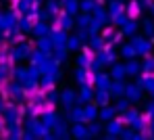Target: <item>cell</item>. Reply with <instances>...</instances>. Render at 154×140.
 <instances>
[{
  "mask_svg": "<svg viewBox=\"0 0 154 140\" xmlns=\"http://www.w3.org/2000/svg\"><path fill=\"white\" fill-rule=\"evenodd\" d=\"M75 98H77V96H75V92H73V90H65V92H63V103L67 105V109L75 103Z\"/></svg>",
  "mask_w": 154,
  "mask_h": 140,
  "instance_id": "obj_1",
  "label": "cell"
},
{
  "mask_svg": "<svg viewBox=\"0 0 154 140\" xmlns=\"http://www.w3.org/2000/svg\"><path fill=\"white\" fill-rule=\"evenodd\" d=\"M81 113H83V121H92V119L96 117V109H94L92 105L83 107V109H81Z\"/></svg>",
  "mask_w": 154,
  "mask_h": 140,
  "instance_id": "obj_2",
  "label": "cell"
},
{
  "mask_svg": "<svg viewBox=\"0 0 154 140\" xmlns=\"http://www.w3.org/2000/svg\"><path fill=\"white\" fill-rule=\"evenodd\" d=\"M77 100H79V103H90V100H92V90H90V88H83V90L79 92Z\"/></svg>",
  "mask_w": 154,
  "mask_h": 140,
  "instance_id": "obj_3",
  "label": "cell"
},
{
  "mask_svg": "<svg viewBox=\"0 0 154 140\" xmlns=\"http://www.w3.org/2000/svg\"><path fill=\"white\" fill-rule=\"evenodd\" d=\"M27 52H29L27 46H25V44H21V46H17V48L13 50V56H15V59H23V56H27Z\"/></svg>",
  "mask_w": 154,
  "mask_h": 140,
  "instance_id": "obj_4",
  "label": "cell"
},
{
  "mask_svg": "<svg viewBox=\"0 0 154 140\" xmlns=\"http://www.w3.org/2000/svg\"><path fill=\"white\" fill-rule=\"evenodd\" d=\"M56 121H58V119H56V115H54V113H46V117H44V128H54V126H56Z\"/></svg>",
  "mask_w": 154,
  "mask_h": 140,
  "instance_id": "obj_5",
  "label": "cell"
},
{
  "mask_svg": "<svg viewBox=\"0 0 154 140\" xmlns=\"http://www.w3.org/2000/svg\"><path fill=\"white\" fill-rule=\"evenodd\" d=\"M73 134L79 136V138H81V136H88V128L81 126V123H77V126H73Z\"/></svg>",
  "mask_w": 154,
  "mask_h": 140,
  "instance_id": "obj_6",
  "label": "cell"
},
{
  "mask_svg": "<svg viewBox=\"0 0 154 140\" xmlns=\"http://www.w3.org/2000/svg\"><path fill=\"white\" fill-rule=\"evenodd\" d=\"M67 50H77V46H79V38H71V40H67Z\"/></svg>",
  "mask_w": 154,
  "mask_h": 140,
  "instance_id": "obj_7",
  "label": "cell"
},
{
  "mask_svg": "<svg viewBox=\"0 0 154 140\" xmlns=\"http://www.w3.org/2000/svg\"><path fill=\"white\" fill-rule=\"evenodd\" d=\"M81 8H83V11H94V2H92V0H83V2H81Z\"/></svg>",
  "mask_w": 154,
  "mask_h": 140,
  "instance_id": "obj_8",
  "label": "cell"
},
{
  "mask_svg": "<svg viewBox=\"0 0 154 140\" xmlns=\"http://www.w3.org/2000/svg\"><path fill=\"white\" fill-rule=\"evenodd\" d=\"M46 25H42V23H40V25H35V27H33V33H38V36H44V33H46Z\"/></svg>",
  "mask_w": 154,
  "mask_h": 140,
  "instance_id": "obj_9",
  "label": "cell"
},
{
  "mask_svg": "<svg viewBox=\"0 0 154 140\" xmlns=\"http://www.w3.org/2000/svg\"><path fill=\"white\" fill-rule=\"evenodd\" d=\"M65 6H67V11H71V13H75V11H77L75 0H67V2H65Z\"/></svg>",
  "mask_w": 154,
  "mask_h": 140,
  "instance_id": "obj_10",
  "label": "cell"
},
{
  "mask_svg": "<svg viewBox=\"0 0 154 140\" xmlns=\"http://www.w3.org/2000/svg\"><path fill=\"white\" fill-rule=\"evenodd\" d=\"M11 92H13V94H15V96H21V94H23V88H21V86H11Z\"/></svg>",
  "mask_w": 154,
  "mask_h": 140,
  "instance_id": "obj_11",
  "label": "cell"
},
{
  "mask_svg": "<svg viewBox=\"0 0 154 140\" xmlns=\"http://www.w3.org/2000/svg\"><path fill=\"white\" fill-rule=\"evenodd\" d=\"M60 23H63V27L67 29V27H71V25H73V21H71V17H63V19H60Z\"/></svg>",
  "mask_w": 154,
  "mask_h": 140,
  "instance_id": "obj_12",
  "label": "cell"
},
{
  "mask_svg": "<svg viewBox=\"0 0 154 140\" xmlns=\"http://www.w3.org/2000/svg\"><path fill=\"white\" fill-rule=\"evenodd\" d=\"M96 82H98V86H100V88H106V82H108V80H106V78H104V75H98V78H96Z\"/></svg>",
  "mask_w": 154,
  "mask_h": 140,
  "instance_id": "obj_13",
  "label": "cell"
},
{
  "mask_svg": "<svg viewBox=\"0 0 154 140\" xmlns=\"http://www.w3.org/2000/svg\"><path fill=\"white\" fill-rule=\"evenodd\" d=\"M88 23H90V17H81V19H79V25H81V27H85Z\"/></svg>",
  "mask_w": 154,
  "mask_h": 140,
  "instance_id": "obj_14",
  "label": "cell"
},
{
  "mask_svg": "<svg viewBox=\"0 0 154 140\" xmlns=\"http://www.w3.org/2000/svg\"><path fill=\"white\" fill-rule=\"evenodd\" d=\"M110 115H112V111H108V109H104V111L100 113V117H102V119H108Z\"/></svg>",
  "mask_w": 154,
  "mask_h": 140,
  "instance_id": "obj_15",
  "label": "cell"
},
{
  "mask_svg": "<svg viewBox=\"0 0 154 140\" xmlns=\"http://www.w3.org/2000/svg\"><path fill=\"white\" fill-rule=\"evenodd\" d=\"M98 103H106V94H102V92H98Z\"/></svg>",
  "mask_w": 154,
  "mask_h": 140,
  "instance_id": "obj_16",
  "label": "cell"
}]
</instances>
